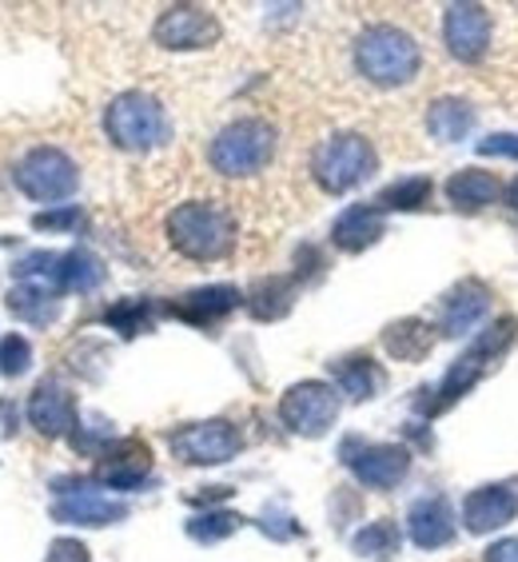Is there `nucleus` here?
<instances>
[{"label":"nucleus","instance_id":"a878e982","mask_svg":"<svg viewBox=\"0 0 518 562\" xmlns=\"http://www.w3.org/2000/svg\"><path fill=\"white\" fill-rule=\"evenodd\" d=\"M104 276H109V268H104L100 256H92L88 248H72L60 256V263H56V292L88 295L104 283Z\"/></svg>","mask_w":518,"mask_h":562},{"label":"nucleus","instance_id":"473e14b6","mask_svg":"<svg viewBox=\"0 0 518 562\" xmlns=\"http://www.w3.org/2000/svg\"><path fill=\"white\" fill-rule=\"evenodd\" d=\"M76 224H80V207L76 204H60V207H53V212L33 216L36 232H72Z\"/></svg>","mask_w":518,"mask_h":562},{"label":"nucleus","instance_id":"b1692460","mask_svg":"<svg viewBox=\"0 0 518 562\" xmlns=\"http://www.w3.org/2000/svg\"><path fill=\"white\" fill-rule=\"evenodd\" d=\"M443 192L459 212H483V207H491L503 195V184L486 168H459L443 184Z\"/></svg>","mask_w":518,"mask_h":562},{"label":"nucleus","instance_id":"72a5a7b5","mask_svg":"<svg viewBox=\"0 0 518 562\" xmlns=\"http://www.w3.org/2000/svg\"><path fill=\"white\" fill-rule=\"evenodd\" d=\"M478 156H498V160H518V132H495L478 140Z\"/></svg>","mask_w":518,"mask_h":562},{"label":"nucleus","instance_id":"c85d7f7f","mask_svg":"<svg viewBox=\"0 0 518 562\" xmlns=\"http://www.w3.org/2000/svg\"><path fill=\"white\" fill-rule=\"evenodd\" d=\"M399 527L391 519H375L368 522V527L359 530L356 539H351V547H356V554H363V559H375V562H391L395 554H399Z\"/></svg>","mask_w":518,"mask_h":562},{"label":"nucleus","instance_id":"c9c22d12","mask_svg":"<svg viewBox=\"0 0 518 562\" xmlns=\"http://www.w3.org/2000/svg\"><path fill=\"white\" fill-rule=\"evenodd\" d=\"M483 562H518V539H498L486 547Z\"/></svg>","mask_w":518,"mask_h":562},{"label":"nucleus","instance_id":"dca6fc26","mask_svg":"<svg viewBox=\"0 0 518 562\" xmlns=\"http://www.w3.org/2000/svg\"><path fill=\"white\" fill-rule=\"evenodd\" d=\"M491 300H495V295H491V288H486L483 280L454 283L451 292L439 300V331L451 339L466 336V331L491 312Z\"/></svg>","mask_w":518,"mask_h":562},{"label":"nucleus","instance_id":"393cba45","mask_svg":"<svg viewBox=\"0 0 518 562\" xmlns=\"http://www.w3.org/2000/svg\"><path fill=\"white\" fill-rule=\"evenodd\" d=\"M435 331H439V324H427V319H419V315L395 319V324H387V331H383V347H387L391 359L419 363V359L431 356L435 339H439Z\"/></svg>","mask_w":518,"mask_h":562},{"label":"nucleus","instance_id":"f257e3e1","mask_svg":"<svg viewBox=\"0 0 518 562\" xmlns=\"http://www.w3.org/2000/svg\"><path fill=\"white\" fill-rule=\"evenodd\" d=\"M164 232H168V244L192 263L227 260L239 239L236 216L216 200H188V204L172 207L164 220Z\"/></svg>","mask_w":518,"mask_h":562},{"label":"nucleus","instance_id":"7ed1b4c3","mask_svg":"<svg viewBox=\"0 0 518 562\" xmlns=\"http://www.w3.org/2000/svg\"><path fill=\"white\" fill-rule=\"evenodd\" d=\"M275 124L263 116H239L212 136L207 144V164L224 180H251L275 160Z\"/></svg>","mask_w":518,"mask_h":562},{"label":"nucleus","instance_id":"f03ea898","mask_svg":"<svg viewBox=\"0 0 518 562\" xmlns=\"http://www.w3.org/2000/svg\"><path fill=\"white\" fill-rule=\"evenodd\" d=\"M423 68V48L399 24H371L356 36V72L375 88H403Z\"/></svg>","mask_w":518,"mask_h":562},{"label":"nucleus","instance_id":"4468645a","mask_svg":"<svg viewBox=\"0 0 518 562\" xmlns=\"http://www.w3.org/2000/svg\"><path fill=\"white\" fill-rule=\"evenodd\" d=\"M151 475V451L140 439H109L100 447L97 483L109 491H132Z\"/></svg>","mask_w":518,"mask_h":562},{"label":"nucleus","instance_id":"9b49d317","mask_svg":"<svg viewBox=\"0 0 518 562\" xmlns=\"http://www.w3.org/2000/svg\"><path fill=\"white\" fill-rule=\"evenodd\" d=\"M339 454H344V463L351 467V475L371 491H395L410 471L407 447H395V443H363V439H347Z\"/></svg>","mask_w":518,"mask_h":562},{"label":"nucleus","instance_id":"423d86ee","mask_svg":"<svg viewBox=\"0 0 518 562\" xmlns=\"http://www.w3.org/2000/svg\"><path fill=\"white\" fill-rule=\"evenodd\" d=\"M515 331H518V319L515 315H503L498 324H491L483 331V336L475 339V344L466 347L463 356L454 359L451 368H447V375H443V383H439V400L435 403H427V412H443V407H451L454 400H463L466 391L475 387L478 379L486 375V371L495 368L498 363V356L507 351L510 344H515Z\"/></svg>","mask_w":518,"mask_h":562},{"label":"nucleus","instance_id":"e433bc0d","mask_svg":"<svg viewBox=\"0 0 518 562\" xmlns=\"http://www.w3.org/2000/svg\"><path fill=\"white\" fill-rule=\"evenodd\" d=\"M503 200H507V207H515V212H518V176L510 180L507 188H503Z\"/></svg>","mask_w":518,"mask_h":562},{"label":"nucleus","instance_id":"5701e85b","mask_svg":"<svg viewBox=\"0 0 518 562\" xmlns=\"http://www.w3.org/2000/svg\"><path fill=\"white\" fill-rule=\"evenodd\" d=\"M331 375H335V391H339V395H347V400H356V403L375 400L379 391H383V383H387L383 368H379V363L371 356L335 359V363H331Z\"/></svg>","mask_w":518,"mask_h":562},{"label":"nucleus","instance_id":"4be33fe9","mask_svg":"<svg viewBox=\"0 0 518 562\" xmlns=\"http://www.w3.org/2000/svg\"><path fill=\"white\" fill-rule=\"evenodd\" d=\"M475 104L463 97H439L427 104V132L439 144H463L475 132Z\"/></svg>","mask_w":518,"mask_h":562},{"label":"nucleus","instance_id":"f3484780","mask_svg":"<svg viewBox=\"0 0 518 562\" xmlns=\"http://www.w3.org/2000/svg\"><path fill=\"white\" fill-rule=\"evenodd\" d=\"M244 303V292L232 288V283H207V288H195V292L180 295L176 303H168V315L184 319L192 327H212L219 324L224 315H232Z\"/></svg>","mask_w":518,"mask_h":562},{"label":"nucleus","instance_id":"0eeeda50","mask_svg":"<svg viewBox=\"0 0 518 562\" xmlns=\"http://www.w3.org/2000/svg\"><path fill=\"white\" fill-rule=\"evenodd\" d=\"M16 188H21L29 200L36 204H53L60 207V200H72L76 188H80V168L68 156L65 148H53V144H36L16 160V172H12Z\"/></svg>","mask_w":518,"mask_h":562},{"label":"nucleus","instance_id":"7c9ffc66","mask_svg":"<svg viewBox=\"0 0 518 562\" xmlns=\"http://www.w3.org/2000/svg\"><path fill=\"white\" fill-rule=\"evenodd\" d=\"M239 515H232V510H204V515H195V519H188V535H192L195 542H219L227 539V535H236L239 530Z\"/></svg>","mask_w":518,"mask_h":562},{"label":"nucleus","instance_id":"2f4dec72","mask_svg":"<svg viewBox=\"0 0 518 562\" xmlns=\"http://www.w3.org/2000/svg\"><path fill=\"white\" fill-rule=\"evenodd\" d=\"M29 368H33V344L16 336V331H9V336L0 339V375L21 379Z\"/></svg>","mask_w":518,"mask_h":562},{"label":"nucleus","instance_id":"9d476101","mask_svg":"<svg viewBox=\"0 0 518 562\" xmlns=\"http://www.w3.org/2000/svg\"><path fill=\"white\" fill-rule=\"evenodd\" d=\"M151 41L168 53H204L219 44V21L204 4H168L151 24Z\"/></svg>","mask_w":518,"mask_h":562},{"label":"nucleus","instance_id":"a211bd4d","mask_svg":"<svg viewBox=\"0 0 518 562\" xmlns=\"http://www.w3.org/2000/svg\"><path fill=\"white\" fill-rule=\"evenodd\" d=\"M518 515V495L503 483H486L463 498V527L471 535H491V530L507 527Z\"/></svg>","mask_w":518,"mask_h":562},{"label":"nucleus","instance_id":"bb28decb","mask_svg":"<svg viewBox=\"0 0 518 562\" xmlns=\"http://www.w3.org/2000/svg\"><path fill=\"white\" fill-rule=\"evenodd\" d=\"M4 307H9L16 319H24V324L48 327L56 315H60V295H56L53 288H41V283H16L9 292V300H4Z\"/></svg>","mask_w":518,"mask_h":562},{"label":"nucleus","instance_id":"412c9836","mask_svg":"<svg viewBox=\"0 0 518 562\" xmlns=\"http://www.w3.org/2000/svg\"><path fill=\"white\" fill-rule=\"evenodd\" d=\"M295 292H300V276H263L244 292V307L259 324H275L292 312Z\"/></svg>","mask_w":518,"mask_h":562},{"label":"nucleus","instance_id":"1a4fd4ad","mask_svg":"<svg viewBox=\"0 0 518 562\" xmlns=\"http://www.w3.org/2000/svg\"><path fill=\"white\" fill-rule=\"evenodd\" d=\"M168 447H172L176 459H184L192 467H219L236 459L239 447H244V435H239L236 423L204 419V423H188V427L168 435Z\"/></svg>","mask_w":518,"mask_h":562},{"label":"nucleus","instance_id":"c756f323","mask_svg":"<svg viewBox=\"0 0 518 562\" xmlns=\"http://www.w3.org/2000/svg\"><path fill=\"white\" fill-rule=\"evenodd\" d=\"M104 324H112L124 339L140 336V331H148L151 327V303L148 300H124L116 303V307H109L104 312Z\"/></svg>","mask_w":518,"mask_h":562},{"label":"nucleus","instance_id":"20e7f679","mask_svg":"<svg viewBox=\"0 0 518 562\" xmlns=\"http://www.w3.org/2000/svg\"><path fill=\"white\" fill-rule=\"evenodd\" d=\"M104 136L120 151H156L172 140V120H168V112H164V104L156 97H148L140 88H128V92L109 100Z\"/></svg>","mask_w":518,"mask_h":562},{"label":"nucleus","instance_id":"f704fd0d","mask_svg":"<svg viewBox=\"0 0 518 562\" xmlns=\"http://www.w3.org/2000/svg\"><path fill=\"white\" fill-rule=\"evenodd\" d=\"M44 562H92L88 559V547L76 539H56L53 547H48V554H44Z\"/></svg>","mask_w":518,"mask_h":562},{"label":"nucleus","instance_id":"aec40b11","mask_svg":"<svg viewBox=\"0 0 518 562\" xmlns=\"http://www.w3.org/2000/svg\"><path fill=\"white\" fill-rule=\"evenodd\" d=\"M407 535H410V542H415V547H423V551L447 547V542L454 539V515H451V507H447V498L431 495V498L410 503Z\"/></svg>","mask_w":518,"mask_h":562},{"label":"nucleus","instance_id":"2eb2a0df","mask_svg":"<svg viewBox=\"0 0 518 562\" xmlns=\"http://www.w3.org/2000/svg\"><path fill=\"white\" fill-rule=\"evenodd\" d=\"M29 423L44 439H60L76 427V395L60 383V379H41L29 395Z\"/></svg>","mask_w":518,"mask_h":562},{"label":"nucleus","instance_id":"f8f14e48","mask_svg":"<svg viewBox=\"0 0 518 562\" xmlns=\"http://www.w3.org/2000/svg\"><path fill=\"white\" fill-rule=\"evenodd\" d=\"M60 483L72 491H56V503H53L56 522H68V527H112V522L128 519V503L104 495V487L72 483V479H60Z\"/></svg>","mask_w":518,"mask_h":562},{"label":"nucleus","instance_id":"ddd939ff","mask_svg":"<svg viewBox=\"0 0 518 562\" xmlns=\"http://www.w3.org/2000/svg\"><path fill=\"white\" fill-rule=\"evenodd\" d=\"M491 12L483 4H451L443 16V44L447 53L463 65H478L486 53H491Z\"/></svg>","mask_w":518,"mask_h":562},{"label":"nucleus","instance_id":"6ab92c4d","mask_svg":"<svg viewBox=\"0 0 518 562\" xmlns=\"http://www.w3.org/2000/svg\"><path fill=\"white\" fill-rule=\"evenodd\" d=\"M383 232H387V212H379L375 200L371 204H351L331 224V244L339 251H347V256H359L371 244H379Z\"/></svg>","mask_w":518,"mask_h":562},{"label":"nucleus","instance_id":"39448f33","mask_svg":"<svg viewBox=\"0 0 518 562\" xmlns=\"http://www.w3.org/2000/svg\"><path fill=\"white\" fill-rule=\"evenodd\" d=\"M375 168H379L375 148L359 132H331L312 151V180L327 195L356 192L359 184H368L371 176H375Z\"/></svg>","mask_w":518,"mask_h":562},{"label":"nucleus","instance_id":"6e6552de","mask_svg":"<svg viewBox=\"0 0 518 562\" xmlns=\"http://www.w3.org/2000/svg\"><path fill=\"white\" fill-rule=\"evenodd\" d=\"M280 419L292 435L303 439H324L339 419V391L324 379H303L283 391L280 400Z\"/></svg>","mask_w":518,"mask_h":562},{"label":"nucleus","instance_id":"cd10ccee","mask_svg":"<svg viewBox=\"0 0 518 562\" xmlns=\"http://www.w3.org/2000/svg\"><path fill=\"white\" fill-rule=\"evenodd\" d=\"M431 176H403V180H395V184H387L375 195V207L379 212H419L431 200Z\"/></svg>","mask_w":518,"mask_h":562}]
</instances>
